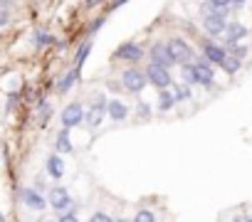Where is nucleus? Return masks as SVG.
I'll return each instance as SVG.
<instances>
[{
  "label": "nucleus",
  "instance_id": "1",
  "mask_svg": "<svg viewBox=\"0 0 252 222\" xmlns=\"http://www.w3.org/2000/svg\"><path fill=\"white\" fill-rule=\"evenodd\" d=\"M84 119H87V111H84V106H82L79 101L67 104V106L62 109V114H60V121H62V126H64L67 131L74 129V126H79Z\"/></svg>",
  "mask_w": 252,
  "mask_h": 222
},
{
  "label": "nucleus",
  "instance_id": "2",
  "mask_svg": "<svg viewBox=\"0 0 252 222\" xmlns=\"http://www.w3.org/2000/svg\"><path fill=\"white\" fill-rule=\"evenodd\" d=\"M168 50H171L173 59H176L181 67H186V64H195V62H193V59H195V52H193V47H190L186 40L173 37V40L168 42Z\"/></svg>",
  "mask_w": 252,
  "mask_h": 222
},
{
  "label": "nucleus",
  "instance_id": "3",
  "mask_svg": "<svg viewBox=\"0 0 252 222\" xmlns=\"http://www.w3.org/2000/svg\"><path fill=\"white\" fill-rule=\"evenodd\" d=\"M146 77H149V84H154L158 91H166L171 84H173V77L166 67H158V64H149L146 67Z\"/></svg>",
  "mask_w": 252,
  "mask_h": 222
},
{
  "label": "nucleus",
  "instance_id": "4",
  "mask_svg": "<svg viewBox=\"0 0 252 222\" xmlns=\"http://www.w3.org/2000/svg\"><path fill=\"white\" fill-rule=\"evenodd\" d=\"M121 84H124V89L139 94V91L149 84V77H146V72H141V69H126V72L121 74Z\"/></svg>",
  "mask_w": 252,
  "mask_h": 222
},
{
  "label": "nucleus",
  "instance_id": "5",
  "mask_svg": "<svg viewBox=\"0 0 252 222\" xmlns=\"http://www.w3.org/2000/svg\"><path fill=\"white\" fill-rule=\"evenodd\" d=\"M227 25H230V23L225 20V13H205V18H203V28H205V32H208L210 37L225 35Z\"/></svg>",
  "mask_w": 252,
  "mask_h": 222
},
{
  "label": "nucleus",
  "instance_id": "6",
  "mask_svg": "<svg viewBox=\"0 0 252 222\" xmlns=\"http://www.w3.org/2000/svg\"><path fill=\"white\" fill-rule=\"evenodd\" d=\"M149 57H151V64H158V67H166V69H168L171 64H176V59H173L168 45H163V42H156V45L151 47Z\"/></svg>",
  "mask_w": 252,
  "mask_h": 222
},
{
  "label": "nucleus",
  "instance_id": "7",
  "mask_svg": "<svg viewBox=\"0 0 252 222\" xmlns=\"http://www.w3.org/2000/svg\"><path fill=\"white\" fill-rule=\"evenodd\" d=\"M106 106H109L106 99H99V101L92 104V109L87 111V119H84L89 129H96V126L101 124V119H104V114H106Z\"/></svg>",
  "mask_w": 252,
  "mask_h": 222
},
{
  "label": "nucleus",
  "instance_id": "8",
  "mask_svg": "<svg viewBox=\"0 0 252 222\" xmlns=\"http://www.w3.org/2000/svg\"><path fill=\"white\" fill-rule=\"evenodd\" d=\"M203 57L208 59V62H213V64H225V59H227V50L225 47H220V45H215V42H203Z\"/></svg>",
  "mask_w": 252,
  "mask_h": 222
},
{
  "label": "nucleus",
  "instance_id": "9",
  "mask_svg": "<svg viewBox=\"0 0 252 222\" xmlns=\"http://www.w3.org/2000/svg\"><path fill=\"white\" fill-rule=\"evenodd\" d=\"M20 200L30 207V210H45V205H47V200L40 195V190H35V188H23L20 190Z\"/></svg>",
  "mask_w": 252,
  "mask_h": 222
},
{
  "label": "nucleus",
  "instance_id": "10",
  "mask_svg": "<svg viewBox=\"0 0 252 222\" xmlns=\"http://www.w3.org/2000/svg\"><path fill=\"white\" fill-rule=\"evenodd\" d=\"M50 205L57 210V212H62V210H69L72 207V197H69V193L64 190V188H52L50 190ZM72 212V210H69Z\"/></svg>",
  "mask_w": 252,
  "mask_h": 222
},
{
  "label": "nucleus",
  "instance_id": "11",
  "mask_svg": "<svg viewBox=\"0 0 252 222\" xmlns=\"http://www.w3.org/2000/svg\"><path fill=\"white\" fill-rule=\"evenodd\" d=\"M213 67H210V62L203 57V59H198L195 62V82L200 84V86H213Z\"/></svg>",
  "mask_w": 252,
  "mask_h": 222
},
{
  "label": "nucleus",
  "instance_id": "12",
  "mask_svg": "<svg viewBox=\"0 0 252 222\" xmlns=\"http://www.w3.org/2000/svg\"><path fill=\"white\" fill-rule=\"evenodd\" d=\"M116 57L119 59H126V62H139L144 57V50L139 45H134V42H126V45H121L116 50Z\"/></svg>",
  "mask_w": 252,
  "mask_h": 222
},
{
  "label": "nucleus",
  "instance_id": "13",
  "mask_svg": "<svg viewBox=\"0 0 252 222\" xmlns=\"http://www.w3.org/2000/svg\"><path fill=\"white\" fill-rule=\"evenodd\" d=\"M242 37H247V28H245V25H240V23H230V25H227V30H225V35H222L225 47H227V45H237Z\"/></svg>",
  "mask_w": 252,
  "mask_h": 222
},
{
  "label": "nucleus",
  "instance_id": "14",
  "mask_svg": "<svg viewBox=\"0 0 252 222\" xmlns=\"http://www.w3.org/2000/svg\"><path fill=\"white\" fill-rule=\"evenodd\" d=\"M106 114H109L114 121H124L126 116H129V109H126L124 101L114 99V101H109V106H106Z\"/></svg>",
  "mask_w": 252,
  "mask_h": 222
},
{
  "label": "nucleus",
  "instance_id": "15",
  "mask_svg": "<svg viewBox=\"0 0 252 222\" xmlns=\"http://www.w3.org/2000/svg\"><path fill=\"white\" fill-rule=\"evenodd\" d=\"M62 173H64V163H62V158H60V156H50V158H47V175L55 178V180H60Z\"/></svg>",
  "mask_w": 252,
  "mask_h": 222
},
{
  "label": "nucleus",
  "instance_id": "16",
  "mask_svg": "<svg viewBox=\"0 0 252 222\" xmlns=\"http://www.w3.org/2000/svg\"><path fill=\"white\" fill-rule=\"evenodd\" d=\"M173 104H176V96H173V91H158V111H171L173 109Z\"/></svg>",
  "mask_w": 252,
  "mask_h": 222
},
{
  "label": "nucleus",
  "instance_id": "17",
  "mask_svg": "<svg viewBox=\"0 0 252 222\" xmlns=\"http://www.w3.org/2000/svg\"><path fill=\"white\" fill-rule=\"evenodd\" d=\"M55 146H57L60 153H72V143H69V131H67V129H62V131L57 134Z\"/></svg>",
  "mask_w": 252,
  "mask_h": 222
},
{
  "label": "nucleus",
  "instance_id": "18",
  "mask_svg": "<svg viewBox=\"0 0 252 222\" xmlns=\"http://www.w3.org/2000/svg\"><path fill=\"white\" fill-rule=\"evenodd\" d=\"M92 52V40H87L79 50H77V59H74V69H79L82 72V67H84V62H87V55Z\"/></svg>",
  "mask_w": 252,
  "mask_h": 222
},
{
  "label": "nucleus",
  "instance_id": "19",
  "mask_svg": "<svg viewBox=\"0 0 252 222\" xmlns=\"http://www.w3.org/2000/svg\"><path fill=\"white\" fill-rule=\"evenodd\" d=\"M77 77H79V69H72V72H67L64 74V79L57 84V89H60V94H64V91H69V86L77 82Z\"/></svg>",
  "mask_w": 252,
  "mask_h": 222
},
{
  "label": "nucleus",
  "instance_id": "20",
  "mask_svg": "<svg viewBox=\"0 0 252 222\" xmlns=\"http://www.w3.org/2000/svg\"><path fill=\"white\" fill-rule=\"evenodd\" d=\"M181 77H183V84H198L195 82V64H186V67H181Z\"/></svg>",
  "mask_w": 252,
  "mask_h": 222
},
{
  "label": "nucleus",
  "instance_id": "21",
  "mask_svg": "<svg viewBox=\"0 0 252 222\" xmlns=\"http://www.w3.org/2000/svg\"><path fill=\"white\" fill-rule=\"evenodd\" d=\"M173 96H176V101H188V99H190V86L183 84V82L176 84V86H173Z\"/></svg>",
  "mask_w": 252,
  "mask_h": 222
},
{
  "label": "nucleus",
  "instance_id": "22",
  "mask_svg": "<svg viewBox=\"0 0 252 222\" xmlns=\"http://www.w3.org/2000/svg\"><path fill=\"white\" fill-rule=\"evenodd\" d=\"M35 45H40V47H45V45H57V40H55L52 35H47V32H35Z\"/></svg>",
  "mask_w": 252,
  "mask_h": 222
},
{
  "label": "nucleus",
  "instance_id": "23",
  "mask_svg": "<svg viewBox=\"0 0 252 222\" xmlns=\"http://www.w3.org/2000/svg\"><path fill=\"white\" fill-rule=\"evenodd\" d=\"M222 69H225L227 74H235V72L240 69V59H235L232 55H227V59H225V64H222Z\"/></svg>",
  "mask_w": 252,
  "mask_h": 222
},
{
  "label": "nucleus",
  "instance_id": "24",
  "mask_svg": "<svg viewBox=\"0 0 252 222\" xmlns=\"http://www.w3.org/2000/svg\"><path fill=\"white\" fill-rule=\"evenodd\" d=\"M225 50H227V55H232L235 59H242V57L247 55V50H245L242 45H227Z\"/></svg>",
  "mask_w": 252,
  "mask_h": 222
},
{
  "label": "nucleus",
  "instance_id": "25",
  "mask_svg": "<svg viewBox=\"0 0 252 222\" xmlns=\"http://www.w3.org/2000/svg\"><path fill=\"white\" fill-rule=\"evenodd\" d=\"M134 222H156V215L151 210H139L136 217H134Z\"/></svg>",
  "mask_w": 252,
  "mask_h": 222
},
{
  "label": "nucleus",
  "instance_id": "26",
  "mask_svg": "<svg viewBox=\"0 0 252 222\" xmlns=\"http://www.w3.org/2000/svg\"><path fill=\"white\" fill-rule=\"evenodd\" d=\"M40 114H42V116H40V124L45 126V124H47V119H50V114H52V109H50V104H42V111H40Z\"/></svg>",
  "mask_w": 252,
  "mask_h": 222
},
{
  "label": "nucleus",
  "instance_id": "27",
  "mask_svg": "<svg viewBox=\"0 0 252 222\" xmlns=\"http://www.w3.org/2000/svg\"><path fill=\"white\" fill-rule=\"evenodd\" d=\"M89 222H114V220H111V217H109L106 212H94Z\"/></svg>",
  "mask_w": 252,
  "mask_h": 222
},
{
  "label": "nucleus",
  "instance_id": "28",
  "mask_svg": "<svg viewBox=\"0 0 252 222\" xmlns=\"http://www.w3.org/2000/svg\"><path fill=\"white\" fill-rule=\"evenodd\" d=\"M60 222H79V217L74 212H64V215H60Z\"/></svg>",
  "mask_w": 252,
  "mask_h": 222
},
{
  "label": "nucleus",
  "instance_id": "29",
  "mask_svg": "<svg viewBox=\"0 0 252 222\" xmlns=\"http://www.w3.org/2000/svg\"><path fill=\"white\" fill-rule=\"evenodd\" d=\"M101 25H104V18H99V20H94V23H92V28H89V35H92V32L96 30V28H101Z\"/></svg>",
  "mask_w": 252,
  "mask_h": 222
},
{
  "label": "nucleus",
  "instance_id": "30",
  "mask_svg": "<svg viewBox=\"0 0 252 222\" xmlns=\"http://www.w3.org/2000/svg\"><path fill=\"white\" fill-rule=\"evenodd\" d=\"M139 111H141L144 116H149V106H146V104H141V106H139Z\"/></svg>",
  "mask_w": 252,
  "mask_h": 222
},
{
  "label": "nucleus",
  "instance_id": "31",
  "mask_svg": "<svg viewBox=\"0 0 252 222\" xmlns=\"http://www.w3.org/2000/svg\"><path fill=\"white\" fill-rule=\"evenodd\" d=\"M247 222H252V217H247Z\"/></svg>",
  "mask_w": 252,
  "mask_h": 222
},
{
  "label": "nucleus",
  "instance_id": "32",
  "mask_svg": "<svg viewBox=\"0 0 252 222\" xmlns=\"http://www.w3.org/2000/svg\"><path fill=\"white\" fill-rule=\"evenodd\" d=\"M119 222H126V220H119Z\"/></svg>",
  "mask_w": 252,
  "mask_h": 222
}]
</instances>
